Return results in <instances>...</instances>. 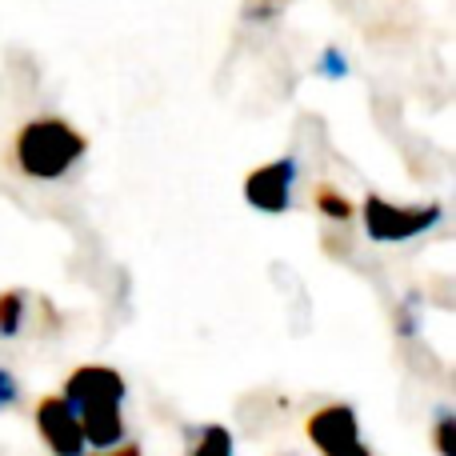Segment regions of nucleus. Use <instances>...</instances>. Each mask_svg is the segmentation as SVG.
I'll return each instance as SVG.
<instances>
[{
    "label": "nucleus",
    "instance_id": "obj_4",
    "mask_svg": "<svg viewBox=\"0 0 456 456\" xmlns=\"http://www.w3.org/2000/svg\"><path fill=\"white\" fill-rule=\"evenodd\" d=\"M297 176H300L297 157H276V160H268V165H256L244 176V200H248L256 213H268V216L289 213Z\"/></svg>",
    "mask_w": 456,
    "mask_h": 456
},
{
    "label": "nucleus",
    "instance_id": "obj_10",
    "mask_svg": "<svg viewBox=\"0 0 456 456\" xmlns=\"http://www.w3.org/2000/svg\"><path fill=\"white\" fill-rule=\"evenodd\" d=\"M189 456H232V433L224 425H205L192 436Z\"/></svg>",
    "mask_w": 456,
    "mask_h": 456
},
{
    "label": "nucleus",
    "instance_id": "obj_1",
    "mask_svg": "<svg viewBox=\"0 0 456 456\" xmlns=\"http://www.w3.org/2000/svg\"><path fill=\"white\" fill-rule=\"evenodd\" d=\"M88 136L61 117H32L8 141V165L24 181H64L85 160Z\"/></svg>",
    "mask_w": 456,
    "mask_h": 456
},
{
    "label": "nucleus",
    "instance_id": "obj_7",
    "mask_svg": "<svg viewBox=\"0 0 456 456\" xmlns=\"http://www.w3.org/2000/svg\"><path fill=\"white\" fill-rule=\"evenodd\" d=\"M77 417H80V433H85L88 449H112V444L125 441V404L120 401L88 404Z\"/></svg>",
    "mask_w": 456,
    "mask_h": 456
},
{
    "label": "nucleus",
    "instance_id": "obj_15",
    "mask_svg": "<svg viewBox=\"0 0 456 456\" xmlns=\"http://www.w3.org/2000/svg\"><path fill=\"white\" fill-rule=\"evenodd\" d=\"M93 456H144V452H141V444H133V441L125 436L120 444H112V449H96Z\"/></svg>",
    "mask_w": 456,
    "mask_h": 456
},
{
    "label": "nucleus",
    "instance_id": "obj_6",
    "mask_svg": "<svg viewBox=\"0 0 456 456\" xmlns=\"http://www.w3.org/2000/svg\"><path fill=\"white\" fill-rule=\"evenodd\" d=\"M61 396L72 404V412H80V409H88V404H104V401L125 404L128 385L117 369H109V364H80V369L64 380Z\"/></svg>",
    "mask_w": 456,
    "mask_h": 456
},
{
    "label": "nucleus",
    "instance_id": "obj_8",
    "mask_svg": "<svg viewBox=\"0 0 456 456\" xmlns=\"http://www.w3.org/2000/svg\"><path fill=\"white\" fill-rule=\"evenodd\" d=\"M24 316H28V292H20V289L0 292V340L20 337Z\"/></svg>",
    "mask_w": 456,
    "mask_h": 456
},
{
    "label": "nucleus",
    "instance_id": "obj_9",
    "mask_svg": "<svg viewBox=\"0 0 456 456\" xmlns=\"http://www.w3.org/2000/svg\"><path fill=\"white\" fill-rule=\"evenodd\" d=\"M313 208L321 216H329V221H353V216H356V205L337 189V184H329V181H321L313 189Z\"/></svg>",
    "mask_w": 456,
    "mask_h": 456
},
{
    "label": "nucleus",
    "instance_id": "obj_13",
    "mask_svg": "<svg viewBox=\"0 0 456 456\" xmlns=\"http://www.w3.org/2000/svg\"><path fill=\"white\" fill-rule=\"evenodd\" d=\"M316 72H321V77H332V80L348 77V61H345V53H340V48H329V53L321 56V64H316Z\"/></svg>",
    "mask_w": 456,
    "mask_h": 456
},
{
    "label": "nucleus",
    "instance_id": "obj_11",
    "mask_svg": "<svg viewBox=\"0 0 456 456\" xmlns=\"http://www.w3.org/2000/svg\"><path fill=\"white\" fill-rule=\"evenodd\" d=\"M433 449H436V456H456V412H452V409H441V412H436Z\"/></svg>",
    "mask_w": 456,
    "mask_h": 456
},
{
    "label": "nucleus",
    "instance_id": "obj_3",
    "mask_svg": "<svg viewBox=\"0 0 456 456\" xmlns=\"http://www.w3.org/2000/svg\"><path fill=\"white\" fill-rule=\"evenodd\" d=\"M305 433L321 456H372L361 441V420L348 404H324L305 420Z\"/></svg>",
    "mask_w": 456,
    "mask_h": 456
},
{
    "label": "nucleus",
    "instance_id": "obj_5",
    "mask_svg": "<svg viewBox=\"0 0 456 456\" xmlns=\"http://www.w3.org/2000/svg\"><path fill=\"white\" fill-rule=\"evenodd\" d=\"M32 420H37L40 441L48 444L53 456H85V433H80V417L72 412V404L64 401L61 393L40 396L37 409H32Z\"/></svg>",
    "mask_w": 456,
    "mask_h": 456
},
{
    "label": "nucleus",
    "instance_id": "obj_2",
    "mask_svg": "<svg viewBox=\"0 0 456 456\" xmlns=\"http://www.w3.org/2000/svg\"><path fill=\"white\" fill-rule=\"evenodd\" d=\"M441 216H444L441 205H388L377 192H369L361 205L364 236L377 244H404V240H412V236L436 228Z\"/></svg>",
    "mask_w": 456,
    "mask_h": 456
},
{
    "label": "nucleus",
    "instance_id": "obj_12",
    "mask_svg": "<svg viewBox=\"0 0 456 456\" xmlns=\"http://www.w3.org/2000/svg\"><path fill=\"white\" fill-rule=\"evenodd\" d=\"M396 329H401L404 340H412L420 332V324H417V297H409L401 308H396Z\"/></svg>",
    "mask_w": 456,
    "mask_h": 456
},
{
    "label": "nucleus",
    "instance_id": "obj_14",
    "mask_svg": "<svg viewBox=\"0 0 456 456\" xmlns=\"http://www.w3.org/2000/svg\"><path fill=\"white\" fill-rule=\"evenodd\" d=\"M16 401H20V385L12 380V372L0 369V409H12Z\"/></svg>",
    "mask_w": 456,
    "mask_h": 456
}]
</instances>
